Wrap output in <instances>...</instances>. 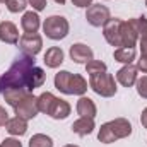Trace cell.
Here are the masks:
<instances>
[{
	"label": "cell",
	"mask_w": 147,
	"mask_h": 147,
	"mask_svg": "<svg viewBox=\"0 0 147 147\" xmlns=\"http://www.w3.org/2000/svg\"><path fill=\"white\" fill-rule=\"evenodd\" d=\"M46 80V74L41 67H38L34 57L19 55L12 62L10 69L3 75H0V92L3 94L9 89H24L33 92L36 87H41Z\"/></svg>",
	"instance_id": "cell-1"
},
{
	"label": "cell",
	"mask_w": 147,
	"mask_h": 147,
	"mask_svg": "<svg viewBox=\"0 0 147 147\" xmlns=\"http://www.w3.org/2000/svg\"><path fill=\"white\" fill-rule=\"evenodd\" d=\"M132 135V123L127 118H115L101 125L98 132V140L103 144H111L120 139H127Z\"/></svg>",
	"instance_id": "cell-2"
},
{
	"label": "cell",
	"mask_w": 147,
	"mask_h": 147,
	"mask_svg": "<svg viewBox=\"0 0 147 147\" xmlns=\"http://www.w3.org/2000/svg\"><path fill=\"white\" fill-rule=\"evenodd\" d=\"M55 87L63 94L84 96L87 91V80L80 74H72L69 70H60L55 75Z\"/></svg>",
	"instance_id": "cell-3"
},
{
	"label": "cell",
	"mask_w": 147,
	"mask_h": 147,
	"mask_svg": "<svg viewBox=\"0 0 147 147\" xmlns=\"http://www.w3.org/2000/svg\"><path fill=\"white\" fill-rule=\"evenodd\" d=\"M89 87L103 96V98H111L116 94V82H115V77L108 72H99V74H92L89 77Z\"/></svg>",
	"instance_id": "cell-4"
},
{
	"label": "cell",
	"mask_w": 147,
	"mask_h": 147,
	"mask_svg": "<svg viewBox=\"0 0 147 147\" xmlns=\"http://www.w3.org/2000/svg\"><path fill=\"white\" fill-rule=\"evenodd\" d=\"M69 29H70L69 21L63 16H50L43 22V31H45L46 38H50L53 41L63 39L69 34Z\"/></svg>",
	"instance_id": "cell-5"
},
{
	"label": "cell",
	"mask_w": 147,
	"mask_h": 147,
	"mask_svg": "<svg viewBox=\"0 0 147 147\" xmlns=\"http://www.w3.org/2000/svg\"><path fill=\"white\" fill-rule=\"evenodd\" d=\"M14 111H16V116H21L24 120H33L38 113H39V110H38V98L33 92H28L14 106Z\"/></svg>",
	"instance_id": "cell-6"
},
{
	"label": "cell",
	"mask_w": 147,
	"mask_h": 147,
	"mask_svg": "<svg viewBox=\"0 0 147 147\" xmlns=\"http://www.w3.org/2000/svg\"><path fill=\"white\" fill-rule=\"evenodd\" d=\"M86 19H87V22H89L91 26L101 28V26H105V24L111 19L110 9H108L106 5H101V3H92L91 7H87Z\"/></svg>",
	"instance_id": "cell-7"
},
{
	"label": "cell",
	"mask_w": 147,
	"mask_h": 147,
	"mask_svg": "<svg viewBox=\"0 0 147 147\" xmlns=\"http://www.w3.org/2000/svg\"><path fill=\"white\" fill-rule=\"evenodd\" d=\"M19 48H21L22 53L36 57L43 48V38L38 33H24L19 38Z\"/></svg>",
	"instance_id": "cell-8"
},
{
	"label": "cell",
	"mask_w": 147,
	"mask_h": 147,
	"mask_svg": "<svg viewBox=\"0 0 147 147\" xmlns=\"http://www.w3.org/2000/svg\"><path fill=\"white\" fill-rule=\"evenodd\" d=\"M121 19L115 17L110 19L105 26H103V36L105 39L110 43L111 46H116V48H121V39H120V28H121Z\"/></svg>",
	"instance_id": "cell-9"
},
{
	"label": "cell",
	"mask_w": 147,
	"mask_h": 147,
	"mask_svg": "<svg viewBox=\"0 0 147 147\" xmlns=\"http://www.w3.org/2000/svg\"><path fill=\"white\" fill-rule=\"evenodd\" d=\"M69 53H70V58H72L75 63H87L89 60L94 58L92 50L87 45H84V43H75V45H72Z\"/></svg>",
	"instance_id": "cell-10"
},
{
	"label": "cell",
	"mask_w": 147,
	"mask_h": 147,
	"mask_svg": "<svg viewBox=\"0 0 147 147\" xmlns=\"http://www.w3.org/2000/svg\"><path fill=\"white\" fill-rule=\"evenodd\" d=\"M0 41L9 43V45L19 43V31H17V26L14 22H10V21L0 22Z\"/></svg>",
	"instance_id": "cell-11"
},
{
	"label": "cell",
	"mask_w": 147,
	"mask_h": 147,
	"mask_svg": "<svg viewBox=\"0 0 147 147\" xmlns=\"http://www.w3.org/2000/svg\"><path fill=\"white\" fill-rule=\"evenodd\" d=\"M137 72L139 69L135 65H125L121 67L118 72H116V80L123 86V87H132L135 82H137Z\"/></svg>",
	"instance_id": "cell-12"
},
{
	"label": "cell",
	"mask_w": 147,
	"mask_h": 147,
	"mask_svg": "<svg viewBox=\"0 0 147 147\" xmlns=\"http://www.w3.org/2000/svg\"><path fill=\"white\" fill-rule=\"evenodd\" d=\"M70 105L65 101V99H60V98H55L50 110H48V115L55 120H65L69 115H70Z\"/></svg>",
	"instance_id": "cell-13"
},
{
	"label": "cell",
	"mask_w": 147,
	"mask_h": 147,
	"mask_svg": "<svg viewBox=\"0 0 147 147\" xmlns=\"http://www.w3.org/2000/svg\"><path fill=\"white\" fill-rule=\"evenodd\" d=\"M94 118H87V116H80L79 120H75L72 123V132L77 134L79 137H86L89 134H92L94 130Z\"/></svg>",
	"instance_id": "cell-14"
},
{
	"label": "cell",
	"mask_w": 147,
	"mask_h": 147,
	"mask_svg": "<svg viewBox=\"0 0 147 147\" xmlns=\"http://www.w3.org/2000/svg\"><path fill=\"white\" fill-rule=\"evenodd\" d=\"M43 62H45V65H46L48 69H57V67H60V65L63 63V51H62V48H58V46L48 48L46 53H45Z\"/></svg>",
	"instance_id": "cell-15"
},
{
	"label": "cell",
	"mask_w": 147,
	"mask_h": 147,
	"mask_svg": "<svg viewBox=\"0 0 147 147\" xmlns=\"http://www.w3.org/2000/svg\"><path fill=\"white\" fill-rule=\"evenodd\" d=\"M39 26H41V21H39L38 12H33V10L24 12V16L21 19V28L24 33H38Z\"/></svg>",
	"instance_id": "cell-16"
},
{
	"label": "cell",
	"mask_w": 147,
	"mask_h": 147,
	"mask_svg": "<svg viewBox=\"0 0 147 147\" xmlns=\"http://www.w3.org/2000/svg\"><path fill=\"white\" fill-rule=\"evenodd\" d=\"M75 110L80 116H87V118H94L96 113H98V108H96L94 101L91 98H87V96H80V99L77 101Z\"/></svg>",
	"instance_id": "cell-17"
},
{
	"label": "cell",
	"mask_w": 147,
	"mask_h": 147,
	"mask_svg": "<svg viewBox=\"0 0 147 147\" xmlns=\"http://www.w3.org/2000/svg\"><path fill=\"white\" fill-rule=\"evenodd\" d=\"M5 128H7V132H9L10 135L21 137V135H24V134L28 132V120H24V118H21V116H14V118H10V120L7 121Z\"/></svg>",
	"instance_id": "cell-18"
},
{
	"label": "cell",
	"mask_w": 147,
	"mask_h": 147,
	"mask_svg": "<svg viewBox=\"0 0 147 147\" xmlns=\"http://www.w3.org/2000/svg\"><path fill=\"white\" fill-rule=\"evenodd\" d=\"M135 48H116L115 50V53H113V57H115V60L116 62H120V63H125V65H130L134 60H135Z\"/></svg>",
	"instance_id": "cell-19"
},
{
	"label": "cell",
	"mask_w": 147,
	"mask_h": 147,
	"mask_svg": "<svg viewBox=\"0 0 147 147\" xmlns=\"http://www.w3.org/2000/svg\"><path fill=\"white\" fill-rule=\"evenodd\" d=\"M57 96H53L51 92H41L39 96H38V110L41 111V113H45V115H48V110H50V106H51V103H53V99H55Z\"/></svg>",
	"instance_id": "cell-20"
},
{
	"label": "cell",
	"mask_w": 147,
	"mask_h": 147,
	"mask_svg": "<svg viewBox=\"0 0 147 147\" xmlns=\"http://www.w3.org/2000/svg\"><path fill=\"white\" fill-rule=\"evenodd\" d=\"M29 147H53V140L45 134H36L29 139Z\"/></svg>",
	"instance_id": "cell-21"
},
{
	"label": "cell",
	"mask_w": 147,
	"mask_h": 147,
	"mask_svg": "<svg viewBox=\"0 0 147 147\" xmlns=\"http://www.w3.org/2000/svg\"><path fill=\"white\" fill-rule=\"evenodd\" d=\"M86 72L89 74V75H92V74H99V72H106V63L105 62H101V60H89L87 63H86Z\"/></svg>",
	"instance_id": "cell-22"
},
{
	"label": "cell",
	"mask_w": 147,
	"mask_h": 147,
	"mask_svg": "<svg viewBox=\"0 0 147 147\" xmlns=\"http://www.w3.org/2000/svg\"><path fill=\"white\" fill-rule=\"evenodd\" d=\"M5 3H7L9 12H12V14L22 12V10L28 7V0H7Z\"/></svg>",
	"instance_id": "cell-23"
},
{
	"label": "cell",
	"mask_w": 147,
	"mask_h": 147,
	"mask_svg": "<svg viewBox=\"0 0 147 147\" xmlns=\"http://www.w3.org/2000/svg\"><path fill=\"white\" fill-rule=\"evenodd\" d=\"M135 84H137V92H139V96L144 98V99H147V75L137 79Z\"/></svg>",
	"instance_id": "cell-24"
},
{
	"label": "cell",
	"mask_w": 147,
	"mask_h": 147,
	"mask_svg": "<svg viewBox=\"0 0 147 147\" xmlns=\"http://www.w3.org/2000/svg\"><path fill=\"white\" fill-rule=\"evenodd\" d=\"M137 69L142 70L144 74H147V53H142L140 58L137 60Z\"/></svg>",
	"instance_id": "cell-25"
},
{
	"label": "cell",
	"mask_w": 147,
	"mask_h": 147,
	"mask_svg": "<svg viewBox=\"0 0 147 147\" xmlns=\"http://www.w3.org/2000/svg\"><path fill=\"white\" fill-rule=\"evenodd\" d=\"M140 50H142V53H147V24L140 33Z\"/></svg>",
	"instance_id": "cell-26"
},
{
	"label": "cell",
	"mask_w": 147,
	"mask_h": 147,
	"mask_svg": "<svg viewBox=\"0 0 147 147\" xmlns=\"http://www.w3.org/2000/svg\"><path fill=\"white\" fill-rule=\"evenodd\" d=\"M29 3L33 5V9H34L36 12L45 10V7H46V0H29Z\"/></svg>",
	"instance_id": "cell-27"
},
{
	"label": "cell",
	"mask_w": 147,
	"mask_h": 147,
	"mask_svg": "<svg viewBox=\"0 0 147 147\" xmlns=\"http://www.w3.org/2000/svg\"><path fill=\"white\" fill-rule=\"evenodd\" d=\"M0 147H22V144H21L17 139H5V140L0 144Z\"/></svg>",
	"instance_id": "cell-28"
},
{
	"label": "cell",
	"mask_w": 147,
	"mask_h": 147,
	"mask_svg": "<svg viewBox=\"0 0 147 147\" xmlns=\"http://www.w3.org/2000/svg\"><path fill=\"white\" fill-rule=\"evenodd\" d=\"M9 120H10V118H9V113H7V110H5L3 106H0V127H5Z\"/></svg>",
	"instance_id": "cell-29"
},
{
	"label": "cell",
	"mask_w": 147,
	"mask_h": 147,
	"mask_svg": "<svg viewBox=\"0 0 147 147\" xmlns=\"http://www.w3.org/2000/svg\"><path fill=\"white\" fill-rule=\"evenodd\" d=\"M72 3L75 7H82V9L86 7V9H87V7L92 5V0H72Z\"/></svg>",
	"instance_id": "cell-30"
},
{
	"label": "cell",
	"mask_w": 147,
	"mask_h": 147,
	"mask_svg": "<svg viewBox=\"0 0 147 147\" xmlns=\"http://www.w3.org/2000/svg\"><path fill=\"white\" fill-rule=\"evenodd\" d=\"M140 123H142V127L147 128V108L146 110H142V115H140Z\"/></svg>",
	"instance_id": "cell-31"
},
{
	"label": "cell",
	"mask_w": 147,
	"mask_h": 147,
	"mask_svg": "<svg viewBox=\"0 0 147 147\" xmlns=\"http://www.w3.org/2000/svg\"><path fill=\"white\" fill-rule=\"evenodd\" d=\"M55 2H57V3H60V5H63V3H65V0H55Z\"/></svg>",
	"instance_id": "cell-32"
},
{
	"label": "cell",
	"mask_w": 147,
	"mask_h": 147,
	"mask_svg": "<svg viewBox=\"0 0 147 147\" xmlns=\"http://www.w3.org/2000/svg\"><path fill=\"white\" fill-rule=\"evenodd\" d=\"M63 147H79V146H74V144H67V146H63Z\"/></svg>",
	"instance_id": "cell-33"
},
{
	"label": "cell",
	"mask_w": 147,
	"mask_h": 147,
	"mask_svg": "<svg viewBox=\"0 0 147 147\" xmlns=\"http://www.w3.org/2000/svg\"><path fill=\"white\" fill-rule=\"evenodd\" d=\"M0 2H7V0H0Z\"/></svg>",
	"instance_id": "cell-34"
},
{
	"label": "cell",
	"mask_w": 147,
	"mask_h": 147,
	"mask_svg": "<svg viewBox=\"0 0 147 147\" xmlns=\"http://www.w3.org/2000/svg\"><path fill=\"white\" fill-rule=\"evenodd\" d=\"M146 5H147V0H146Z\"/></svg>",
	"instance_id": "cell-35"
}]
</instances>
